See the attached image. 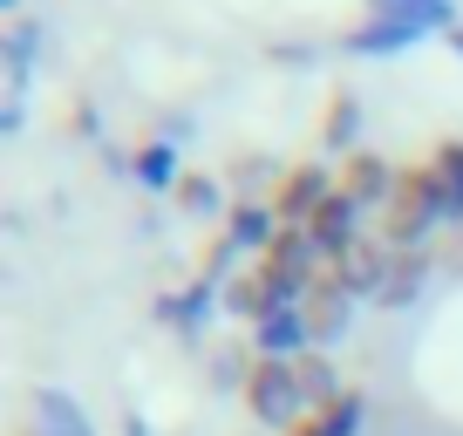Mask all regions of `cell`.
Returning <instances> with one entry per match:
<instances>
[{"label": "cell", "instance_id": "obj_10", "mask_svg": "<svg viewBox=\"0 0 463 436\" xmlns=\"http://www.w3.org/2000/svg\"><path fill=\"white\" fill-rule=\"evenodd\" d=\"M28 416H34V436H96V422H89V409L75 403L69 389H34L28 395Z\"/></svg>", "mask_w": 463, "mask_h": 436}, {"label": "cell", "instance_id": "obj_27", "mask_svg": "<svg viewBox=\"0 0 463 436\" xmlns=\"http://www.w3.org/2000/svg\"><path fill=\"white\" fill-rule=\"evenodd\" d=\"M449 48H457V55H463V28H457V34H449Z\"/></svg>", "mask_w": 463, "mask_h": 436}, {"label": "cell", "instance_id": "obj_15", "mask_svg": "<svg viewBox=\"0 0 463 436\" xmlns=\"http://www.w3.org/2000/svg\"><path fill=\"white\" fill-rule=\"evenodd\" d=\"M293 368H300V389H307V409H314V416H320V409H334V403L347 395V382H341V368H334V355H327V348L300 355Z\"/></svg>", "mask_w": 463, "mask_h": 436}, {"label": "cell", "instance_id": "obj_25", "mask_svg": "<svg viewBox=\"0 0 463 436\" xmlns=\"http://www.w3.org/2000/svg\"><path fill=\"white\" fill-rule=\"evenodd\" d=\"M123 430H130V436H150V422H144V416H130V422H123Z\"/></svg>", "mask_w": 463, "mask_h": 436}, {"label": "cell", "instance_id": "obj_12", "mask_svg": "<svg viewBox=\"0 0 463 436\" xmlns=\"http://www.w3.org/2000/svg\"><path fill=\"white\" fill-rule=\"evenodd\" d=\"M320 150L327 157H354L362 150V96H347V89H334L327 96V117H320Z\"/></svg>", "mask_w": 463, "mask_h": 436}, {"label": "cell", "instance_id": "obj_24", "mask_svg": "<svg viewBox=\"0 0 463 436\" xmlns=\"http://www.w3.org/2000/svg\"><path fill=\"white\" fill-rule=\"evenodd\" d=\"M293 436H327V430H320V416H307V422H300Z\"/></svg>", "mask_w": 463, "mask_h": 436}, {"label": "cell", "instance_id": "obj_14", "mask_svg": "<svg viewBox=\"0 0 463 436\" xmlns=\"http://www.w3.org/2000/svg\"><path fill=\"white\" fill-rule=\"evenodd\" d=\"M130 177H137L144 191H157V198H177V185H184L191 171L177 164V144H144V150L130 157Z\"/></svg>", "mask_w": 463, "mask_h": 436}, {"label": "cell", "instance_id": "obj_22", "mask_svg": "<svg viewBox=\"0 0 463 436\" xmlns=\"http://www.w3.org/2000/svg\"><path fill=\"white\" fill-rule=\"evenodd\" d=\"M75 130H82V137H102V117H96V102H75Z\"/></svg>", "mask_w": 463, "mask_h": 436}, {"label": "cell", "instance_id": "obj_19", "mask_svg": "<svg viewBox=\"0 0 463 436\" xmlns=\"http://www.w3.org/2000/svg\"><path fill=\"white\" fill-rule=\"evenodd\" d=\"M362 422H368V403L354 389H347L334 409H320V430H327V436H362Z\"/></svg>", "mask_w": 463, "mask_h": 436}, {"label": "cell", "instance_id": "obj_6", "mask_svg": "<svg viewBox=\"0 0 463 436\" xmlns=\"http://www.w3.org/2000/svg\"><path fill=\"white\" fill-rule=\"evenodd\" d=\"M212 314H225V287L204 280V273L191 280V287H177V293H157V320H164V327H177L184 341H204Z\"/></svg>", "mask_w": 463, "mask_h": 436}, {"label": "cell", "instance_id": "obj_7", "mask_svg": "<svg viewBox=\"0 0 463 436\" xmlns=\"http://www.w3.org/2000/svg\"><path fill=\"white\" fill-rule=\"evenodd\" d=\"M362 218H368V212L347 198V191H334V198L314 212V225H307V232H314V246H320V260H327V266H341L347 252L368 239V232H362Z\"/></svg>", "mask_w": 463, "mask_h": 436}, {"label": "cell", "instance_id": "obj_11", "mask_svg": "<svg viewBox=\"0 0 463 436\" xmlns=\"http://www.w3.org/2000/svg\"><path fill=\"white\" fill-rule=\"evenodd\" d=\"M389 260H395V252L382 246L375 232H368L362 246H354L341 266H334V273H341V287L354 293V300H382V280H389Z\"/></svg>", "mask_w": 463, "mask_h": 436}, {"label": "cell", "instance_id": "obj_21", "mask_svg": "<svg viewBox=\"0 0 463 436\" xmlns=\"http://www.w3.org/2000/svg\"><path fill=\"white\" fill-rule=\"evenodd\" d=\"M198 130V123L184 117V109H177V117H164V130H157V144H184V137Z\"/></svg>", "mask_w": 463, "mask_h": 436}, {"label": "cell", "instance_id": "obj_2", "mask_svg": "<svg viewBox=\"0 0 463 436\" xmlns=\"http://www.w3.org/2000/svg\"><path fill=\"white\" fill-rule=\"evenodd\" d=\"M443 225H449V191H443V177H436V164L430 157L402 164V185H395V198L382 204L375 239L389 252H422L430 232H443Z\"/></svg>", "mask_w": 463, "mask_h": 436}, {"label": "cell", "instance_id": "obj_18", "mask_svg": "<svg viewBox=\"0 0 463 436\" xmlns=\"http://www.w3.org/2000/svg\"><path fill=\"white\" fill-rule=\"evenodd\" d=\"M177 212H191V218L232 212V204H225V185H218V177H204V171H191L184 185H177Z\"/></svg>", "mask_w": 463, "mask_h": 436}, {"label": "cell", "instance_id": "obj_13", "mask_svg": "<svg viewBox=\"0 0 463 436\" xmlns=\"http://www.w3.org/2000/svg\"><path fill=\"white\" fill-rule=\"evenodd\" d=\"M0 55H7V102H21L34 82V55H42V21H28V14L7 21V48Z\"/></svg>", "mask_w": 463, "mask_h": 436}, {"label": "cell", "instance_id": "obj_23", "mask_svg": "<svg viewBox=\"0 0 463 436\" xmlns=\"http://www.w3.org/2000/svg\"><path fill=\"white\" fill-rule=\"evenodd\" d=\"M21 123H28V102H0V130L14 137V130H21Z\"/></svg>", "mask_w": 463, "mask_h": 436}, {"label": "cell", "instance_id": "obj_20", "mask_svg": "<svg viewBox=\"0 0 463 436\" xmlns=\"http://www.w3.org/2000/svg\"><path fill=\"white\" fill-rule=\"evenodd\" d=\"M225 314H232V320H246V327L266 314V300H260V280H252V273L225 280Z\"/></svg>", "mask_w": 463, "mask_h": 436}, {"label": "cell", "instance_id": "obj_5", "mask_svg": "<svg viewBox=\"0 0 463 436\" xmlns=\"http://www.w3.org/2000/svg\"><path fill=\"white\" fill-rule=\"evenodd\" d=\"M354 307H362V300H354V293L341 287V273L327 266V273L314 280V293H307V327H314V348H327V355L341 348L347 327H354Z\"/></svg>", "mask_w": 463, "mask_h": 436}, {"label": "cell", "instance_id": "obj_1", "mask_svg": "<svg viewBox=\"0 0 463 436\" xmlns=\"http://www.w3.org/2000/svg\"><path fill=\"white\" fill-rule=\"evenodd\" d=\"M457 0H368V14L347 28V55L362 62H389V55H409L416 42L430 34H457Z\"/></svg>", "mask_w": 463, "mask_h": 436}, {"label": "cell", "instance_id": "obj_17", "mask_svg": "<svg viewBox=\"0 0 463 436\" xmlns=\"http://www.w3.org/2000/svg\"><path fill=\"white\" fill-rule=\"evenodd\" d=\"M430 164H436V177H443V191H449V225H463V137H443V144L430 150Z\"/></svg>", "mask_w": 463, "mask_h": 436}, {"label": "cell", "instance_id": "obj_9", "mask_svg": "<svg viewBox=\"0 0 463 436\" xmlns=\"http://www.w3.org/2000/svg\"><path fill=\"white\" fill-rule=\"evenodd\" d=\"M252 355H260V362H300V355H314L307 307H279V314L252 320Z\"/></svg>", "mask_w": 463, "mask_h": 436}, {"label": "cell", "instance_id": "obj_4", "mask_svg": "<svg viewBox=\"0 0 463 436\" xmlns=\"http://www.w3.org/2000/svg\"><path fill=\"white\" fill-rule=\"evenodd\" d=\"M341 191V171H334L327 157H307V164H287L273 185V212L279 225H314V212Z\"/></svg>", "mask_w": 463, "mask_h": 436}, {"label": "cell", "instance_id": "obj_3", "mask_svg": "<svg viewBox=\"0 0 463 436\" xmlns=\"http://www.w3.org/2000/svg\"><path fill=\"white\" fill-rule=\"evenodd\" d=\"M246 409H252V422H260V430H273V436H293L307 416H314V409H307V389H300V368H293V362H260V368H252Z\"/></svg>", "mask_w": 463, "mask_h": 436}, {"label": "cell", "instance_id": "obj_26", "mask_svg": "<svg viewBox=\"0 0 463 436\" xmlns=\"http://www.w3.org/2000/svg\"><path fill=\"white\" fill-rule=\"evenodd\" d=\"M0 14H7V21H21V0H0Z\"/></svg>", "mask_w": 463, "mask_h": 436}, {"label": "cell", "instance_id": "obj_8", "mask_svg": "<svg viewBox=\"0 0 463 436\" xmlns=\"http://www.w3.org/2000/svg\"><path fill=\"white\" fill-rule=\"evenodd\" d=\"M395 185H402V164H389L382 150H354V157L341 164V191L375 218H382V204L395 198Z\"/></svg>", "mask_w": 463, "mask_h": 436}, {"label": "cell", "instance_id": "obj_16", "mask_svg": "<svg viewBox=\"0 0 463 436\" xmlns=\"http://www.w3.org/2000/svg\"><path fill=\"white\" fill-rule=\"evenodd\" d=\"M422 287H430V252H395V260H389V280H382V300H375V307H409Z\"/></svg>", "mask_w": 463, "mask_h": 436}]
</instances>
